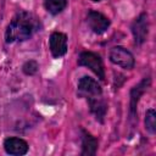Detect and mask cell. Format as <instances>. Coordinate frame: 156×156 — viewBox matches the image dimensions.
Listing matches in <instances>:
<instances>
[{"label":"cell","mask_w":156,"mask_h":156,"mask_svg":"<svg viewBox=\"0 0 156 156\" xmlns=\"http://www.w3.org/2000/svg\"><path fill=\"white\" fill-rule=\"evenodd\" d=\"M149 84H150V78H145L136 87H134L132 89V91H130V115H132V118L135 117V111H136V105H138L139 98L147 89Z\"/></svg>","instance_id":"obj_9"},{"label":"cell","mask_w":156,"mask_h":156,"mask_svg":"<svg viewBox=\"0 0 156 156\" xmlns=\"http://www.w3.org/2000/svg\"><path fill=\"white\" fill-rule=\"evenodd\" d=\"M88 24L93 29L94 33L101 34V33H104L108 28L110 21L102 13L96 12V11H90L88 13Z\"/></svg>","instance_id":"obj_7"},{"label":"cell","mask_w":156,"mask_h":156,"mask_svg":"<svg viewBox=\"0 0 156 156\" xmlns=\"http://www.w3.org/2000/svg\"><path fill=\"white\" fill-rule=\"evenodd\" d=\"M88 101H89V107H90L91 113L96 117V119H99L100 122H102L104 121V117L106 115V110H107L106 102L100 96L88 98Z\"/></svg>","instance_id":"obj_10"},{"label":"cell","mask_w":156,"mask_h":156,"mask_svg":"<svg viewBox=\"0 0 156 156\" xmlns=\"http://www.w3.org/2000/svg\"><path fill=\"white\" fill-rule=\"evenodd\" d=\"M149 30V21L146 13H141L132 24V32L134 35V40L136 44H143L147 37Z\"/></svg>","instance_id":"obj_4"},{"label":"cell","mask_w":156,"mask_h":156,"mask_svg":"<svg viewBox=\"0 0 156 156\" xmlns=\"http://www.w3.org/2000/svg\"><path fill=\"white\" fill-rule=\"evenodd\" d=\"M78 89L87 98L100 96L101 93H102L101 87L99 85V83L95 79L90 78V77H83V78H80V80L78 82Z\"/></svg>","instance_id":"obj_5"},{"label":"cell","mask_w":156,"mask_h":156,"mask_svg":"<svg viewBox=\"0 0 156 156\" xmlns=\"http://www.w3.org/2000/svg\"><path fill=\"white\" fill-rule=\"evenodd\" d=\"M44 5H45V9H46L50 13L56 15V13L61 12V11L66 7L67 1H66V0H45Z\"/></svg>","instance_id":"obj_12"},{"label":"cell","mask_w":156,"mask_h":156,"mask_svg":"<svg viewBox=\"0 0 156 156\" xmlns=\"http://www.w3.org/2000/svg\"><path fill=\"white\" fill-rule=\"evenodd\" d=\"M78 63L80 66H85L90 68L100 79H105V71H104V65L99 55L90 52V51H84L80 54Z\"/></svg>","instance_id":"obj_2"},{"label":"cell","mask_w":156,"mask_h":156,"mask_svg":"<svg viewBox=\"0 0 156 156\" xmlns=\"http://www.w3.org/2000/svg\"><path fill=\"white\" fill-rule=\"evenodd\" d=\"M82 155H95L98 140L85 130H82Z\"/></svg>","instance_id":"obj_11"},{"label":"cell","mask_w":156,"mask_h":156,"mask_svg":"<svg viewBox=\"0 0 156 156\" xmlns=\"http://www.w3.org/2000/svg\"><path fill=\"white\" fill-rule=\"evenodd\" d=\"M145 126H146V129L150 132V133H155L156 130V113L152 108L147 110L146 111V115H145Z\"/></svg>","instance_id":"obj_13"},{"label":"cell","mask_w":156,"mask_h":156,"mask_svg":"<svg viewBox=\"0 0 156 156\" xmlns=\"http://www.w3.org/2000/svg\"><path fill=\"white\" fill-rule=\"evenodd\" d=\"M37 71H38V63L35 62V61H33V60H30V61H27L24 65H23V72L26 73V74H34V73H37Z\"/></svg>","instance_id":"obj_14"},{"label":"cell","mask_w":156,"mask_h":156,"mask_svg":"<svg viewBox=\"0 0 156 156\" xmlns=\"http://www.w3.org/2000/svg\"><path fill=\"white\" fill-rule=\"evenodd\" d=\"M4 147L10 155H24L28 151V145L20 138H7L4 141Z\"/></svg>","instance_id":"obj_8"},{"label":"cell","mask_w":156,"mask_h":156,"mask_svg":"<svg viewBox=\"0 0 156 156\" xmlns=\"http://www.w3.org/2000/svg\"><path fill=\"white\" fill-rule=\"evenodd\" d=\"M110 60L111 62H113L115 65H118L123 68L130 69L134 67V57L133 55L124 48L122 46H115L111 49L110 51Z\"/></svg>","instance_id":"obj_3"},{"label":"cell","mask_w":156,"mask_h":156,"mask_svg":"<svg viewBox=\"0 0 156 156\" xmlns=\"http://www.w3.org/2000/svg\"><path fill=\"white\" fill-rule=\"evenodd\" d=\"M50 50L54 57L63 56L67 51V37L63 33L54 32L50 37Z\"/></svg>","instance_id":"obj_6"},{"label":"cell","mask_w":156,"mask_h":156,"mask_svg":"<svg viewBox=\"0 0 156 156\" xmlns=\"http://www.w3.org/2000/svg\"><path fill=\"white\" fill-rule=\"evenodd\" d=\"M93 1H100V0H93Z\"/></svg>","instance_id":"obj_15"},{"label":"cell","mask_w":156,"mask_h":156,"mask_svg":"<svg viewBox=\"0 0 156 156\" xmlns=\"http://www.w3.org/2000/svg\"><path fill=\"white\" fill-rule=\"evenodd\" d=\"M38 29H39L38 18H35L29 12L20 11L9 24L5 38L7 43H13L17 40L23 41L29 39Z\"/></svg>","instance_id":"obj_1"}]
</instances>
